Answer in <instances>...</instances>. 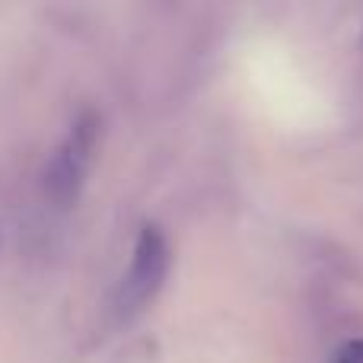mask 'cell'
Segmentation results:
<instances>
[{"label":"cell","instance_id":"1","mask_svg":"<svg viewBox=\"0 0 363 363\" xmlns=\"http://www.w3.org/2000/svg\"><path fill=\"white\" fill-rule=\"evenodd\" d=\"M99 134H102V118L93 108H83L74 118L67 138L51 150V157L42 166V188L45 198L57 207H70L77 204L83 185H86L89 166H93L96 147H99Z\"/></svg>","mask_w":363,"mask_h":363},{"label":"cell","instance_id":"2","mask_svg":"<svg viewBox=\"0 0 363 363\" xmlns=\"http://www.w3.org/2000/svg\"><path fill=\"white\" fill-rule=\"evenodd\" d=\"M169 239L157 223L140 226L138 242H134L131 268L125 274V287H121V303L131 309H140L160 294L169 274Z\"/></svg>","mask_w":363,"mask_h":363},{"label":"cell","instance_id":"3","mask_svg":"<svg viewBox=\"0 0 363 363\" xmlns=\"http://www.w3.org/2000/svg\"><path fill=\"white\" fill-rule=\"evenodd\" d=\"M338 363H363V341H347L338 354Z\"/></svg>","mask_w":363,"mask_h":363}]
</instances>
